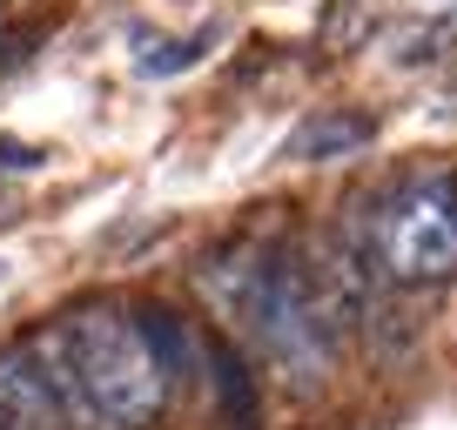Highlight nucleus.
I'll return each mask as SVG.
<instances>
[{
	"label": "nucleus",
	"mask_w": 457,
	"mask_h": 430,
	"mask_svg": "<svg viewBox=\"0 0 457 430\" xmlns=\"http://www.w3.org/2000/svg\"><path fill=\"white\" fill-rule=\"evenodd\" d=\"M28 350L41 357L47 384H54V397H61V417H68V430H101L95 397H87V384H81V363H74L68 330H61V323H47V330H34V336H28Z\"/></svg>",
	"instance_id": "5"
},
{
	"label": "nucleus",
	"mask_w": 457,
	"mask_h": 430,
	"mask_svg": "<svg viewBox=\"0 0 457 430\" xmlns=\"http://www.w3.org/2000/svg\"><path fill=\"white\" fill-rule=\"evenodd\" d=\"M451 41H457V21H430V28H411V34H397V41H390L397 54H390V61L417 68V61H430L437 47H451Z\"/></svg>",
	"instance_id": "9"
},
{
	"label": "nucleus",
	"mask_w": 457,
	"mask_h": 430,
	"mask_svg": "<svg viewBox=\"0 0 457 430\" xmlns=\"http://www.w3.org/2000/svg\"><path fill=\"white\" fill-rule=\"evenodd\" d=\"M61 330L74 343V363H81V384L95 397L101 430H148L169 403V363L148 343L142 316L114 310V302H81L74 316H61Z\"/></svg>",
	"instance_id": "2"
},
{
	"label": "nucleus",
	"mask_w": 457,
	"mask_h": 430,
	"mask_svg": "<svg viewBox=\"0 0 457 430\" xmlns=\"http://www.w3.org/2000/svg\"><path fill=\"white\" fill-rule=\"evenodd\" d=\"M195 47H202V41H188V47H175V41L155 47V54L142 61V74H175V68H188V61H195Z\"/></svg>",
	"instance_id": "10"
},
{
	"label": "nucleus",
	"mask_w": 457,
	"mask_h": 430,
	"mask_svg": "<svg viewBox=\"0 0 457 430\" xmlns=\"http://www.w3.org/2000/svg\"><path fill=\"white\" fill-rule=\"evenodd\" d=\"M142 330H148V343L162 350L169 376H188V370H195V343H188V330L175 323L169 310H142Z\"/></svg>",
	"instance_id": "8"
},
{
	"label": "nucleus",
	"mask_w": 457,
	"mask_h": 430,
	"mask_svg": "<svg viewBox=\"0 0 457 430\" xmlns=\"http://www.w3.org/2000/svg\"><path fill=\"white\" fill-rule=\"evenodd\" d=\"M202 296L270 357L276 376L316 390L337 363V323L323 316V302L310 296L303 256H262L256 243H236L222 256L202 262Z\"/></svg>",
	"instance_id": "1"
},
{
	"label": "nucleus",
	"mask_w": 457,
	"mask_h": 430,
	"mask_svg": "<svg viewBox=\"0 0 457 430\" xmlns=\"http://www.w3.org/2000/svg\"><path fill=\"white\" fill-rule=\"evenodd\" d=\"M0 410L14 417L21 430H68L61 397H54V384H47L41 357L28 350V336H21V343H0Z\"/></svg>",
	"instance_id": "4"
},
{
	"label": "nucleus",
	"mask_w": 457,
	"mask_h": 430,
	"mask_svg": "<svg viewBox=\"0 0 457 430\" xmlns=\"http://www.w3.org/2000/svg\"><path fill=\"white\" fill-rule=\"evenodd\" d=\"M370 236L390 283H444L457 269V175H411L377 209Z\"/></svg>",
	"instance_id": "3"
},
{
	"label": "nucleus",
	"mask_w": 457,
	"mask_h": 430,
	"mask_svg": "<svg viewBox=\"0 0 457 430\" xmlns=\"http://www.w3.org/2000/svg\"><path fill=\"white\" fill-rule=\"evenodd\" d=\"M202 363H209L215 390H222V410H228V424H236V430H256V384H249L243 357H236L228 343H209V350H202Z\"/></svg>",
	"instance_id": "7"
},
{
	"label": "nucleus",
	"mask_w": 457,
	"mask_h": 430,
	"mask_svg": "<svg viewBox=\"0 0 457 430\" xmlns=\"http://www.w3.org/2000/svg\"><path fill=\"white\" fill-rule=\"evenodd\" d=\"M0 430H21V424H14V417H7V410H0Z\"/></svg>",
	"instance_id": "12"
},
{
	"label": "nucleus",
	"mask_w": 457,
	"mask_h": 430,
	"mask_svg": "<svg viewBox=\"0 0 457 430\" xmlns=\"http://www.w3.org/2000/svg\"><path fill=\"white\" fill-rule=\"evenodd\" d=\"M0 161H7V169H41V148H28V142H0Z\"/></svg>",
	"instance_id": "11"
},
{
	"label": "nucleus",
	"mask_w": 457,
	"mask_h": 430,
	"mask_svg": "<svg viewBox=\"0 0 457 430\" xmlns=\"http://www.w3.org/2000/svg\"><path fill=\"white\" fill-rule=\"evenodd\" d=\"M370 142H377V115H363V108H323V115H310L289 135V155L296 161H337V155H357Z\"/></svg>",
	"instance_id": "6"
}]
</instances>
